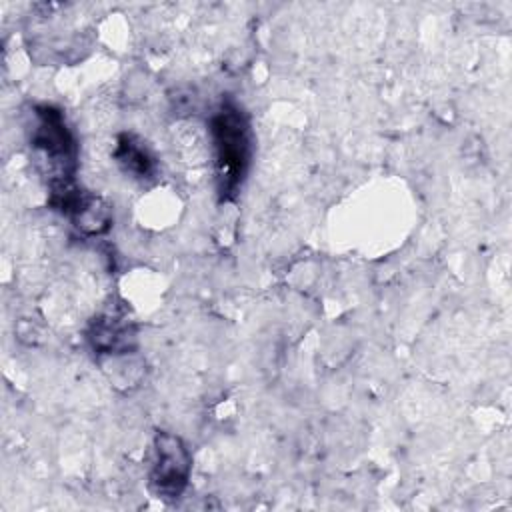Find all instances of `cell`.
Listing matches in <instances>:
<instances>
[{"label": "cell", "instance_id": "277c9868", "mask_svg": "<svg viewBox=\"0 0 512 512\" xmlns=\"http://www.w3.org/2000/svg\"><path fill=\"white\" fill-rule=\"evenodd\" d=\"M60 208L72 218L74 226L86 236H96L110 228V222H112L110 206L98 196L76 190L62 202Z\"/></svg>", "mask_w": 512, "mask_h": 512}, {"label": "cell", "instance_id": "5b68a950", "mask_svg": "<svg viewBox=\"0 0 512 512\" xmlns=\"http://www.w3.org/2000/svg\"><path fill=\"white\" fill-rule=\"evenodd\" d=\"M90 342L100 354H128L134 348V330L120 318L108 316L96 320Z\"/></svg>", "mask_w": 512, "mask_h": 512}, {"label": "cell", "instance_id": "3957f363", "mask_svg": "<svg viewBox=\"0 0 512 512\" xmlns=\"http://www.w3.org/2000/svg\"><path fill=\"white\" fill-rule=\"evenodd\" d=\"M192 456L184 440L172 432L154 436V460L148 476L150 490L162 500H176L188 486Z\"/></svg>", "mask_w": 512, "mask_h": 512}, {"label": "cell", "instance_id": "8992f818", "mask_svg": "<svg viewBox=\"0 0 512 512\" xmlns=\"http://www.w3.org/2000/svg\"><path fill=\"white\" fill-rule=\"evenodd\" d=\"M116 160L126 172H130L138 178L150 176L154 170V158H152L150 150L132 134H122L118 138Z\"/></svg>", "mask_w": 512, "mask_h": 512}, {"label": "cell", "instance_id": "7a4b0ae2", "mask_svg": "<svg viewBox=\"0 0 512 512\" xmlns=\"http://www.w3.org/2000/svg\"><path fill=\"white\" fill-rule=\"evenodd\" d=\"M34 118L36 122L30 142L38 154V160L46 168L54 196L74 186L72 174L78 156L76 140L60 110L52 106H40L36 108Z\"/></svg>", "mask_w": 512, "mask_h": 512}, {"label": "cell", "instance_id": "6da1fadb", "mask_svg": "<svg viewBox=\"0 0 512 512\" xmlns=\"http://www.w3.org/2000/svg\"><path fill=\"white\" fill-rule=\"evenodd\" d=\"M216 180L222 198H232L250 164L252 132L246 114L232 102H224L210 118Z\"/></svg>", "mask_w": 512, "mask_h": 512}]
</instances>
